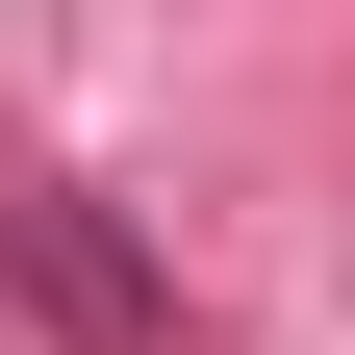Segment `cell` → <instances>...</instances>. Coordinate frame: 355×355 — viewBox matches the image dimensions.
I'll use <instances>...</instances> for the list:
<instances>
[{
    "label": "cell",
    "instance_id": "obj_1",
    "mask_svg": "<svg viewBox=\"0 0 355 355\" xmlns=\"http://www.w3.org/2000/svg\"><path fill=\"white\" fill-rule=\"evenodd\" d=\"M0 279H26V330H51V355H178V279L76 203V178H26V203H0Z\"/></svg>",
    "mask_w": 355,
    "mask_h": 355
}]
</instances>
